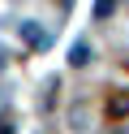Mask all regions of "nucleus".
Returning <instances> with one entry per match:
<instances>
[{
  "label": "nucleus",
  "instance_id": "20e7f679",
  "mask_svg": "<svg viewBox=\"0 0 129 134\" xmlns=\"http://www.w3.org/2000/svg\"><path fill=\"white\" fill-rule=\"evenodd\" d=\"M120 113H129V95H112V117H120Z\"/></svg>",
  "mask_w": 129,
  "mask_h": 134
},
{
  "label": "nucleus",
  "instance_id": "f03ea898",
  "mask_svg": "<svg viewBox=\"0 0 129 134\" xmlns=\"http://www.w3.org/2000/svg\"><path fill=\"white\" fill-rule=\"evenodd\" d=\"M116 4L120 0H95V22H108L112 13H116Z\"/></svg>",
  "mask_w": 129,
  "mask_h": 134
},
{
  "label": "nucleus",
  "instance_id": "39448f33",
  "mask_svg": "<svg viewBox=\"0 0 129 134\" xmlns=\"http://www.w3.org/2000/svg\"><path fill=\"white\" fill-rule=\"evenodd\" d=\"M0 134H13V121L9 117H0Z\"/></svg>",
  "mask_w": 129,
  "mask_h": 134
},
{
  "label": "nucleus",
  "instance_id": "f257e3e1",
  "mask_svg": "<svg viewBox=\"0 0 129 134\" xmlns=\"http://www.w3.org/2000/svg\"><path fill=\"white\" fill-rule=\"evenodd\" d=\"M22 39H26L30 48H39V52H43V48L52 43V39H47V30H43L39 22H22Z\"/></svg>",
  "mask_w": 129,
  "mask_h": 134
},
{
  "label": "nucleus",
  "instance_id": "423d86ee",
  "mask_svg": "<svg viewBox=\"0 0 129 134\" xmlns=\"http://www.w3.org/2000/svg\"><path fill=\"white\" fill-rule=\"evenodd\" d=\"M0 65H4V48H0Z\"/></svg>",
  "mask_w": 129,
  "mask_h": 134
},
{
  "label": "nucleus",
  "instance_id": "7ed1b4c3",
  "mask_svg": "<svg viewBox=\"0 0 129 134\" xmlns=\"http://www.w3.org/2000/svg\"><path fill=\"white\" fill-rule=\"evenodd\" d=\"M90 56H95V52H90V43H73V56H69V65H77V69H82Z\"/></svg>",
  "mask_w": 129,
  "mask_h": 134
}]
</instances>
